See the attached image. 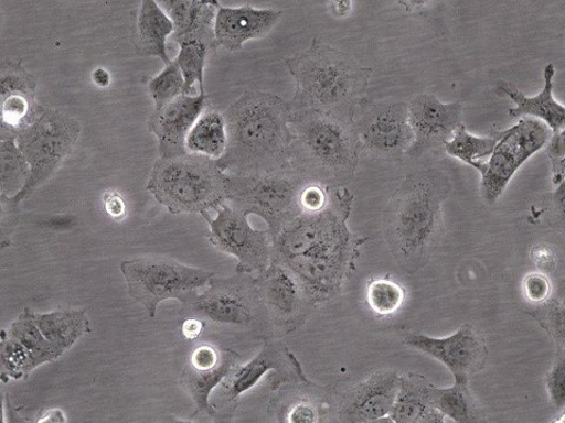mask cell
Instances as JSON below:
<instances>
[{
	"label": "cell",
	"mask_w": 565,
	"mask_h": 423,
	"mask_svg": "<svg viewBox=\"0 0 565 423\" xmlns=\"http://www.w3.org/2000/svg\"><path fill=\"white\" fill-rule=\"evenodd\" d=\"M403 343L446 365L455 381H469L471 376L480 372L488 358L483 334L470 325L462 326L450 337L439 339L409 333Z\"/></svg>",
	"instance_id": "15"
},
{
	"label": "cell",
	"mask_w": 565,
	"mask_h": 423,
	"mask_svg": "<svg viewBox=\"0 0 565 423\" xmlns=\"http://www.w3.org/2000/svg\"><path fill=\"white\" fill-rule=\"evenodd\" d=\"M361 154L384 162H399L414 144L408 104L365 97L353 116Z\"/></svg>",
	"instance_id": "11"
},
{
	"label": "cell",
	"mask_w": 565,
	"mask_h": 423,
	"mask_svg": "<svg viewBox=\"0 0 565 423\" xmlns=\"http://www.w3.org/2000/svg\"><path fill=\"white\" fill-rule=\"evenodd\" d=\"M311 183L308 176L294 169L257 174L225 173V198L245 216L260 217L273 237L302 214L300 196Z\"/></svg>",
	"instance_id": "7"
},
{
	"label": "cell",
	"mask_w": 565,
	"mask_h": 423,
	"mask_svg": "<svg viewBox=\"0 0 565 423\" xmlns=\"http://www.w3.org/2000/svg\"><path fill=\"white\" fill-rule=\"evenodd\" d=\"M207 108L209 96L201 93L196 97L183 95L164 108L154 110L150 115L148 130L158 140L159 154L171 158L188 153V135Z\"/></svg>",
	"instance_id": "19"
},
{
	"label": "cell",
	"mask_w": 565,
	"mask_h": 423,
	"mask_svg": "<svg viewBox=\"0 0 565 423\" xmlns=\"http://www.w3.org/2000/svg\"><path fill=\"white\" fill-rule=\"evenodd\" d=\"M147 189L171 215H205L226 203L225 173L217 161L185 153L159 158Z\"/></svg>",
	"instance_id": "6"
},
{
	"label": "cell",
	"mask_w": 565,
	"mask_h": 423,
	"mask_svg": "<svg viewBox=\"0 0 565 423\" xmlns=\"http://www.w3.org/2000/svg\"><path fill=\"white\" fill-rule=\"evenodd\" d=\"M552 135V130L539 119H521L515 127L500 132L498 144L481 172V192L488 205L500 199L512 176Z\"/></svg>",
	"instance_id": "12"
},
{
	"label": "cell",
	"mask_w": 565,
	"mask_h": 423,
	"mask_svg": "<svg viewBox=\"0 0 565 423\" xmlns=\"http://www.w3.org/2000/svg\"><path fill=\"white\" fill-rule=\"evenodd\" d=\"M94 80L98 86L106 87L110 84L111 77L108 70L104 68H98L95 70Z\"/></svg>",
	"instance_id": "44"
},
{
	"label": "cell",
	"mask_w": 565,
	"mask_h": 423,
	"mask_svg": "<svg viewBox=\"0 0 565 423\" xmlns=\"http://www.w3.org/2000/svg\"><path fill=\"white\" fill-rule=\"evenodd\" d=\"M296 82L291 109H309L352 122L374 69L320 39L286 61Z\"/></svg>",
	"instance_id": "4"
},
{
	"label": "cell",
	"mask_w": 565,
	"mask_h": 423,
	"mask_svg": "<svg viewBox=\"0 0 565 423\" xmlns=\"http://www.w3.org/2000/svg\"><path fill=\"white\" fill-rule=\"evenodd\" d=\"M31 170L15 139L0 141V192L2 199L17 196L25 186Z\"/></svg>",
	"instance_id": "31"
},
{
	"label": "cell",
	"mask_w": 565,
	"mask_h": 423,
	"mask_svg": "<svg viewBox=\"0 0 565 423\" xmlns=\"http://www.w3.org/2000/svg\"><path fill=\"white\" fill-rule=\"evenodd\" d=\"M523 293L527 302L540 305L552 294L550 278L543 273H530L523 280Z\"/></svg>",
	"instance_id": "39"
},
{
	"label": "cell",
	"mask_w": 565,
	"mask_h": 423,
	"mask_svg": "<svg viewBox=\"0 0 565 423\" xmlns=\"http://www.w3.org/2000/svg\"><path fill=\"white\" fill-rule=\"evenodd\" d=\"M296 358L281 343L271 341L265 345L258 355L243 366L237 365L220 384L217 409L234 411L238 401L270 372V370L288 369L296 364Z\"/></svg>",
	"instance_id": "20"
},
{
	"label": "cell",
	"mask_w": 565,
	"mask_h": 423,
	"mask_svg": "<svg viewBox=\"0 0 565 423\" xmlns=\"http://www.w3.org/2000/svg\"><path fill=\"white\" fill-rule=\"evenodd\" d=\"M499 139L500 132L489 137L472 135L462 123L444 147L449 155L482 172L486 159L490 158Z\"/></svg>",
	"instance_id": "30"
},
{
	"label": "cell",
	"mask_w": 565,
	"mask_h": 423,
	"mask_svg": "<svg viewBox=\"0 0 565 423\" xmlns=\"http://www.w3.org/2000/svg\"><path fill=\"white\" fill-rule=\"evenodd\" d=\"M181 304L188 317H196L203 323L252 329L270 326L252 274L215 275L204 292L190 293Z\"/></svg>",
	"instance_id": "9"
},
{
	"label": "cell",
	"mask_w": 565,
	"mask_h": 423,
	"mask_svg": "<svg viewBox=\"0 0 565 423\" xmlns=\"http://www.w3.org/2000/svg\"><path fill=\"white\" fill-rule=\"evenodd\" d=\"M564 131L553 134L547 145V155H550L553 172V184L557 188L564 185V163H565V140Z\"/></svg>",
	"instance_id": "40"
},
{
	"label": "cell",
	"mask_w": 565,
	"mask_h": 423,
	"mask_svg": "<svg viewBox=\"0 0 565 423\" xmlns=\"http://www.w3.org/2000/svg\"><path fill=\"white\" fill-rule=\"evenodd\" d=\"M227 144L217 164L228 174L291 169V109L267 93L246 91L223 113Z\"/></svg>",
	"instance_id": "2"
},
{
	"label": "cell",
	"mask_w": 565,
	"mask_h": 423,
	"mask_svg": "<svg viewBox=\"0 0 565 423\" xmlns=\"http://www.w3.org/2000/svg\"><path fill=\"white\" fill-rule=\"evenodd\" d=\"M7 334L28 350L33 369L62 357L61 352L46 340L33 319V312L28 307L9 327Z\"/></svg>",
	"instance_id": "28"
},
{
	"label": "cell",
	"mask_w": 565,
	"mask_h": 423,
	"mask_svg": "<svg viewBox=\"0 0 565 423\" xmlns=\"http://www.w3.org/2000/svg\"><path fill=\"white\" fill-rule=\"evenodd\" d=\"M450 192L444 172L416 170L405 176L388 202L383 216L384 238L404 272L414 274L426 268L437 251L444 232L441 205Z\"/></svg>",
	"instance_id": "3"
},
{
	"label": "cell",
	"mask_w": 565,
	"mask_h": 423,
	"mask_svg": "<svg viewBox=\"0 0 565 423\" xmlns=\"http://www.w3.org/2000/svg\"><path fill=\"white\" fill-rule=\"evenodd\" d=\"M532 259L543 272H554L557 267L556 253L546 246H537L532 251Z\"/></svg>",
	"instance_id": "41"
},
{
	"label": "cell",
	"mask_w": 565,
	"mask_h": 423,
	"mask_svg": "<svg viewBox=\"0 0 565 423\" xmlns=\"http://www.w3.org/2000/svg\"><path fill=\"white\" fill-rule=\"evenodd\" d=\"M237 365L233 351L214 345L204 344L191 352L181 380L196 404V414L217 415V409L211 404L210 395Z\"/></svg>",
	"instance_id": "18"
},
{
	"label": "cell",
	"mask_w": 565,
	"mask_h": 423,
	"mask_svg": "<svg viewBox=\"0 0 565 423\" xmlns=\"http://www.w3.org/2000/svg\"><path fill=\"white\" fill-rule=\"evenodd\" d=\"M167 14L173 23V40L177 44L202 43L215 52L216 15L221 4L217 0H164Z\"/></svg>",
	"instance_id": "22"
},
{
	"label": "cell",
	"mask_w": 565,
	"mask_h": 423,
	"mask_svg": "<svg viewBox=\"0 0 565 423\" xmlns=\"http://www.w3.org/2000/svg\"><path fill=\"white\" fill-rule=\"evenodd\" d=\"M105 209L114 218H120L126 214V204L116 193H109L105 196Z\"/></svg>",
	"instance_id": "42"
},
{
	"label": "cell",
	"mask_w": 565,
	"mask_h": 423,
	"mask_svg": "<svg viewBox=\"0 0 565 423\" xmlns=\"http://www.w3.org/2000/svg\"><path fill=\"white\" fill-rule=\"evenodd\" d=\"M33 319L46 340L61 355L73 347L87 333H92L90 322L84 311L58 310L40 314L33 312Z\"/></svg>",
	"instance_id": "26"
},
{
	"label": "cell",
	"mask_w": 565,
	"mask_h": 423,
	"mask_svg": "<svg viewBox=\"0 0 565 423\" xmlns=\"http://www.w3.org/2000/svg\"><path fill=\"white\" fill-rule=\"evenodd\" d=\"M468 383L469 381H455V384L449 388L435 387V408L446 417L458 423L483 421L484 415L475 402Z\"/></svg>",
	"instance_id": "29"
},
{
	"label": "cell",
	"mask_w": 565,
	"mask_h": 423,
	"mask_svg": "<svg viewBox=\"0 0 565 423\" xmlns=\"http://www.w3.org/2000/svg\"><path fill=\"white\" fill-rule=\"evenodd\" d=\"M215 219L202 217L210 226L207 240L223 253L238 260L236 273H260L271 263V236L247 221V216L230 204H223Z\"/></svg>",
	"instance_id": "13"
},
{
	"label": "cell",
	"mask_w": 565,
	"mask_h": 423,
	"mask_svg": "<svg viewBox=\"0 0 565 423\" xmlns=\"http://www.w3.org/2000/svg\"><path fill=\"white\" fill-rule=\"evenodd\" d=\"M532 314L536 321L550 332L559 346L564 344V304L558 300L547 299L546 302L540 304Z\"/></svg>",
	"instance_id": "37"
},
{
	"label": "cell",
	"mask_w": 565,
	"mask_h": 423,
	"mask_svg": "<svg viewBox=\"0 0 565 423\" xmlns=\"http://www.w3.org/2000/svg\"><path fill=\"white\" fill-rule=\"evenodd\" d=\"M405 302L404 289L391 278H377L369 282L366 303L380 316L394 315Z\"/></svg>",
	"instance_id": "32"
},
{
	"label": "cell",
	"mask_w": 565,
	"mask_h": 423,
	"mask_svg": "<svg viewBox=\"0 0 565 423\" xmlns=\"http://www.w3.org/2000/svg\"><path fill=\"white\" fill-rule=\"evenodd\" d=\"M352 202L348 186L331 187L323 209L302 212L271 237V263L292 272L315 306L341 292L369 240L350 232Z\"/></svg>",
	"instance_id": "1"
},
{
	"label": "cell",
	"mask_w": 565,
	"mask_h": 423,
	"mask_svg": "<svg viewBox=\"0 0 565 423\" xmlns=\"http://www.w3.org/2000/svg\"><path fill=\"white\" fill-rule=\"evenodd\" d=\"M434 383L422 376H401L398 394L388 419L397 423H441L446 416L434 404Z\"/></svg>",
	"instance_id": "24"
},
{
	"label": "cell",
	"mask_w": 565,
	"mask_h": 423,
	"mask_svg": "<svg viewBox=\"0 0 565 423\" xmlns=\"http://www.w3.org/2000/svg\"><path fill=\"white\" fill-rule=\"evenodd\" d=\"M81 133V122L61 111L45 109L35 118L15 139L30 165L29 180L17 196L2 199V204L18 206L50 181L74 151Z\"/></svg>",
	"instance_id": "8"
},
{
	"label": "cell",
	"mask_w": 565,
	"mask_h": 423,
	"mask_svg": "<svg viewBox=\"0 0 565 423\" xmlns=\"http://www.w3.org/2000/svg\"><path fill=\"white\" fill-rule=\"evenodd\" d=\"M255 279L274 333L285 337L307 323L315 305L292 272L281 264L270 263Z\"/></svg>",
	"instance_id": "14"
},
{
	"label": "cell",
	"mask_w": 565,
	"mask_h": 423,
	"mask_svg": "<svg viewBox=\"0 0 565 423\" xmlns=\"http://www.w3.org/2000/svg\"><path fill=\"white\" fill-rule=\"evenodd\" d=\"M281 15L280 11L273 9L221 6L215 24L217 43L228 52H238L247 42L268 35L279 23Z\"/></svg>",
	"instance_id": "21"
},
{
	"label": "cell",
	"mask_w": 565,
	"mask_h": 423,
	"mask_svg": "<svg viewBox=\"0 0 565 423\" xmlns=\"http://www.w3.org/2000/svg\"><path fill=\"white\" fill-rule=\"evenodd\" d=\"M39 79L29 73L22 61L6 59L0 65V99L10 96H38Z\"/></svg>",
	"instance_id": "33"
},
{
	"label": "cell",
	"mask_w": 565,
	"mask_h": 423,
	"mask_svg": "<svg viewBox=\"0 0 565 423\" xmlns=\"http://www.w3.org/2000/svg\"><path fill=\"white\" fill-rule=\"evenodd\" d=\"M565 359L563 352L556 358V361L546 377V390L550 393L555 408L563 411L565 405Z\"/></svg>",
	"instance_id": "38"
},
{
	"label": "cell",
	"mask_w": 565,
	"mask_h": 423,
	"mask_svg": "<svg viewBox=\"0 0 565 423\" xmlns=\"http://www.w3.org/2000/svg\"><path fill=\"white\" fill-rule=\"evenodd\" d=\"M463 105L445 104L430 94H422L408 104V117L414 134L409 156H419L445 145L462 126Z\"/></svg>",
	"instance_id": "17"
},
{
	"label": "cell",
	"mask_w": 565,
	"mask_h": 423,
	"mask_svg": "<svg viewBox=\"0 0 565 423\" xmlns=\"http://www.w3.org/2000/svg\"><path fill=\"white\" fill-rule=\"evenodd\" d=\"M120 271L126 278L129 294L143 306L150 319L156 317L158 305L166 300L182 302L190 293L207 286L215 276V273L157 256L124 261Z\"/></svg>",
	"instance_id": "10"
},
{
	"label": "cell",
	"mask_w": 565,
	"mask_h": 423,
	"mask_svg": "<svg viewBox=\"0 0 565 423\" xmlns=\"http://www.w3.org/2000/svg\"><path fill=\"white\" fill-rule=\"evenodd\" d=\"M173 34V23L166 11L154 0H145L135 23L132 41L136 52L141 57H157L170 61L167 52V40Z\"/></svg>",
	"instance_id": "25"
},
{
	"label": "cell",
	"mask_w": 565,
	"mask_h": 423,
	"mask_svg": "<svg viewBox=\"0 0 565 423\" xmlns=\"http://www.w3.org/2000/svg\"><path fill=\"white\" fill-rule=\"evenodd\" d=\"M0 362H2L3 379L8 377L21 380L33 370L28 350L20 343L8 337L6 330L2 335V343H0Z\"/></svg>",
	"instance_id": "36"
},
{
	"label": "cell",
	"mask_w": 565,
	"mask_h": 423,
	"mask_svg": "<svg viewBox=\"0 0 565 423\" xmlns=\"http://www.w3.org/2000/svg\"><path fill=\"white\" fill-rule=\"evenodd\" d=\"M180 47L175 62L184 77V95L190 96L196 82L200 83L201 93H204V67L207 56L212 53L211 48L202 43H184Z\"/></svg>",
	"instance_id": "34"
},
{
	"label": "cell",
	"mask_w": 565,
	"mask_h": 423,
	"mask_svg": "<svg viewBox=\"0 0 565 423\" xmlns=\"http://www.w3.org/2000/svg\"><path fill=\"white\" fill-rule=\"evenodd\" d=\"M225 118L216 110L206 109L194 123L186 139V151L218 161L226 150Z\"/></svg>",
	"instance_id": "27"
},
{
	"label": "cell",
	"mask_w": 565,
	"mask_h": 423,
	"mask_svg": "<svg viewBox=\"0 0 565 423\" xmlns=\"http://www.w3.org/2000/svg\"><path fill=\"white\" fill-rule=\"evenodd\" d=\"M204 330V323L196 317H188L182 325V333L188 340H196Z\"/></svg>",
	"instance_id": "43"
},
{
	"label": "cell",
	"mask_w": 565,
	"mask_h": 423,
	"mask_svg": "<svg viewBox=\"0 0 565 423\" xmlns=\"http://www.w3.org/2000/svg\"><path fill=\"white\" fill-rule=\"evenodd\" d=\"M149 91L154 101V110L164 108L184 95V77L175 61L167 65L161 75L150 80Z\"/></svg>",
	"instance_id": "35"
},
{
	"label": "cell",
	"mask_w": 565,
	"mask_h": 423,
	"mask_svg": "<svg viewBox=\"0 0 565 423\" xmlns=\"http://www.w3.org/2000/svg\"><path fill=\"white\" fill-rule=\"evenodd\" d=\"M555 74L556 70L553 63L544 67V86L540 95L535 97H527L514 84L501 82L499 84V93L516 104V108L509 110V117L511 119H519L524 116L536 117L546 123L553 134L563 132L565 126L564 106L553 97Z\"/></svg>",
	"instance_id": "23"
},
{
	"label": "cell",
	"mask_w": 565,
	"mask_h": 423,
	"mask_svg": "<svg viewBox=\"0 0 565 423\" xmlns=\"http://www.w3.org/2000/svg\"><path fill=\"white\" fill-rule=\"evenodd\" d=\"M290 129L291 169L327 187L350 184L361 155L352 122L309 109H291Z\"/></svg>",
	"instance_id": "5"
},
{
	"label": "cell",
	"mask_w": 565,
	"mask_h": 423,
	"mask_svg": "<svg viewBox=\"0 0 565 423\" xmlns=\"http://www.w3.org/2000/svg\"><path fill=\"white\" fill-rule=\"evenodd\" d=\"M401 376L380 369L343 393L334 392L332 420L350 423L375 422L391 414L398 394Z\"/></svg>",
	"instance_id": "16"
}]
</instances>
